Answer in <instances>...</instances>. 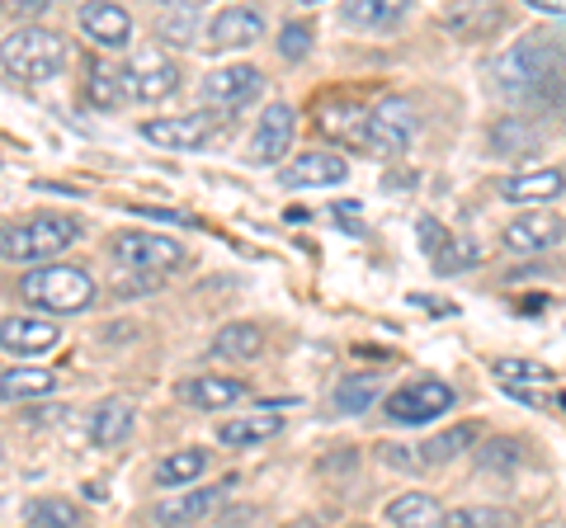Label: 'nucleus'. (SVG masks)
I'll return each mask as SVG.
<instances>
[{
  "label": "nucleus",
  "instance_id": "f257e3e1",
  "mask_svg": "<svg viewBox=\"0 0 566 528\" xmlns=\"http://www.w3.org/2000/svg\"><path fill=\"white\" fill-rule=\"evenodd\" d=\"M566 81V52L553 39H524L491 62L495 95L510 104H543Z\"/></svg>",
  "mask_w": 566,
  "mask_h": 528
},
{
  "label": "nucleus",
  "instance_id": "f03ea898",
  "mask_svg": "<svg viewBox=\"0 0 566 528\" xmlns=\"http://www.w3.org/2000/svg\"><path fill=\"white\" fill-rule=\"evenodd\" d=\"M81 241V222L66 213H39L0 226V260L10 264H57L66 245Z\"/></svg>",
  "mask_w": 566,
  "mask_h": 528
},
{
  "label": "nucleus",
  "instance_id": "7ed1b4c3",
  "mask_svg": "<svg viewBox=\"0 0 566 528\" xmlns=\"http://www.w3.org/2000/svg\"><path fill=\"white\" fill-rule=\"evenodd\" d=\"M66 39L57 29H43V24H20L0 43V66L14 76V81H29V85H48L66 72Z\"/></svg>",
  "mask_w": 566,
  "mask_h": 528
},
{
  "label": "nucleus",
  "instance_id": "20e7f679",
  "mask_svg": "<svg viewBox=\"0 0 566 528\" xmlns=\"http://www.w3.org/2000/svg\"><path fill=\"white\" fill-rule=\"evenodd\" d=\"M20 297L48 316H76L95 303V278L81 264H39L20 278Z\"/></svg>",
  "mask_w": 566,
  "mask_h": 528
},
{
  "label": "nucleus",
  "instance_id": "39448f33",
  "mask_svg": "<svg viewBox=\"0 0 566 528\" xmlns=\"http://www.w3.org/2000/svg\"><path fill=\"white\" fill-rule=\"evenodd\" d=\"M420 133V114L411 99H382L364 114V128H359V147L382 156V161H397V156L411 151Z\"/></svg>",
  "mask_w": 566,
  "mask_h": 528
},
{
  "label": "nucleus",
  "instance_id": "423d86ee",
  "mask_svg": "<svg viewBox=\"0 0 566 528\" xmlns=\"http://www.w3.org/2000/svg\"><path fill=\"white\" fill-rule=\"evenodd\" d=\"M453 401H458V392L449 382L416 378V382H401L397 392L382 401V415H387V425L416 430V425H430V420H444L453 411Z\"/></svg>",
  "mask_w": 566,
  "mask_h": 528
},
{
  "label": "nucleus",
  "instance_id": "0eeeda50",
  "mask_svg": "<svg viewBox=\"0 0 566 528\" xmlns=\"http://www.w3.org/2000/svg\"><path fill=\"white\" fill-rule=\"evenodd\" d=\"M109 255L133 274H170L189 260L185 241L161 236V232H118L109 241Z\"/></svg>",
  "mask_w": 566,
  "mask_h": 528
},
{
  "label": "nucleus",
  "instance_id": "6e6552de",
  "mask_svg": "<svg viewBox=\"0 0 566 528\" xmlns=\"http://www.w3.org/2000/svg\"><path fill=\"white\" fill-rule=\"evenodd\" d=\"M118 76H123V95L137 99V104H161V99H170L175 91H180V66H175L166 52H156V47L137 52Z\"/></svg>",
  "mask_w": 566,
  "mask_h": 528
},
{
  "label": "nucleus",
  "instance_id": "1a4fd4ad",
  "mask_svg": "<svg viewBox=\"0 0 566 528\" xmlns=\"http://www.w3.org/2000/svg\"><path fill=\"white\" fill-rule=\"evenodd\" d=\"M416 236H420V251L430 255V264H434V274H463V270H472L476 260H482V245L476 241H468V236H458V232H449L444 222H434V218H420L416 222Z\"/></svg>",
  "mask_w": 566,
  "mask_h": 528
},
{
  "label": "nucleus",
  "instance_id": "9d476101",
  "mask_svg": "<svg viewBox=\"0 0 566 528\" xmlns=\"http://www.w3.org/2000/svg\"><path fill=\"white\" fill-rule=\"evenodd\" d=\"M293 133H297V114L289 109V104H270V109L260 114L251 142H245V161L251 166H279L283 156H289L293 147Z\"/></svg>",
  "mask_w": 566,
  "mask_h": 528
},
{
  "label": "nucleus",
  "instance_id": "9b49d317",
  "mask_svg": "<svg viewBox=\"0 0 566 528\" xmlns=\"http://www.w3.org/2000/svg\"><path fill=\"white\" fill-rule=\"evenodd\" d=\"M62 345V326L48 316H6L0 321V355L10 359H43Z\"/></svg>",
  "mask_w": 566,
  "mask_h": 528
},
{
  "label": "nucleus",
  "instance_id": "f8f14e48",
  "mask_svg": "<svg viewBox=\"0 0 566 528\" xmlns=\"http://www.w3.org/2000/svg\"><path fill=\"white\" fill-rule=\"evenodd\" d=\"M264 95V72L251 62H237V66H218V72L203 76V99L218 104V109H241Z\"/></svg>",
  "mask_w": 566,
  "mask_h": 528
},
{
  "label": "nucleus",
  "instance_id": "ddd939ff",
  "mask_svg": "<svg viewBox=\"0 0 566 528\" xmlns=\"http://www.w3.org/2000/svg\"><path fill=\"white\" fill-rule=\"evenodd\" d=\"M142 137L151 147H170V151H203L212 142V118L208 114H175V118H147Z\"/></svg>",
  "mask_w": 566,
  "mask_h": 528
},
{
  "label": "nucleus",
  "instance_id": "4468645a",
  "mask_svg": "<svg viewBox=\"0 0 566 528\" xmlns=\"http://www.w3.org/2000/svg\"><path fill=\"white\" fill-rule=\"evenodd\" d=\"M237 486V477H227V482H218V486H193V490H185V496H166L161 505L151 509V519L161 524V528H185V524H199V519H208L212 509L222 505V496Z\"/></svg>",
  "mask_w": 566,
  "mask_h": 528
},
{
  "label": "nucleus",
  "instance_id": "2eb2a0df",
  "mask_svg": "<svg viewBox=\"0 0 566 528\" xmlns=\"http://www.w3.org/2000/svg\"><path fill=\"white\" fill-rule=\"evenodd\" d=\"M264 39V14L251 6H222L208 20V47L212 52H232V47H251Z\"/></svg>",
  "mask_w": 566,
  "mask_h": 528
},
{
  "label": "nucleus",
  "instance_id": "dca6fc26",
  "mask_svg": "<svg viewBox=\"0 0 566 528\" xmlns=\"http://www.w3.org/2000/svg\"><path fill=\"white\" fill-rule=\"evenodd\" d=\"M175 397L193 411H227L245 401V382L241 378H222V373H199V378H185L175 387Z\"/></svg>",
  "mask_w": 566,
  "mask_h": 528
},
{
  "label": "nucleus",
  "instance_id": "f3484780",
  "mask_svg": "<svg viewBox=\"0 0 566 528\" xmlns=\"http://www.w3.org/2000/svg\"><path fill=\"white\" fill-rule=\"evenodd\" d=\"M566 236V222L557 213H547V208H538V213H524L505 226V251L515 255H534V251H547V245H557Z\"/></svg>",
  "mask_w": 566,
  "mask_h": 528
},
{
  "label": "nucleus",
  "instance_id": "a211bd4d",
  "mask_svg": "<svg viewBox=\"0 0 566 528\" xmlns=\"http://www.w3.org/2000/svg\"><path fill=\"white\" fill-rule=\"evenodd\" d=\"M491 373L501 378L505 392H515V397H524V401H543V397H547V387L557 382V373H553L547 363H538V359H520V355L495 359V363H491Z\"/></svg>",
  "mask_w": 566,
  "mask_h": 528
},
{
  "label": "nucleus",
  "instance_id": "6ab92c4d",
  "mask_svg": "<svg viewBox=\"0 0 566 528\" xmlns=\"http://www.w3.org/2000/svg\"><path fill=\"white\" fill-rule=\"evenodd\" d=\"M279 180L289 184V189H307V184L331 189V184H345L349 180V166L335 151H307V156H293V161L279 170Z\"/></svg>",
  "mask_w": 566,
  "mask_h": 528
},
{
  "label": "nucleus",
  "instance_id": "aec40b11",
  "mask_svg": "<svg viewBox=\"0 0 566 528\" xmlns=\"http://www.w3.org/2000/svg\"><path fill=\"white\" fill-rule=\"evenodd\" d=\"M76 20H81V29L91 33L99 47H109V52L133 43V14L123 6H81Z\"/></svg>",
  "mask_w": 566,
  "mask_h": 528
},
{
  "label": "nucleus",
  "instance_id": "412c9836",
  "mask_svg": "<svg viewBox=\"0 0 566 528\" xmlns=\"http://www.w3.org/2000/svg\"><path fill=\"white\" fill-rule=\"evenodd\" d=\"M133 425H137L133 401L109 397V401H99V406L91 411V425H85V434H91V444H95V448H118L123 439L133 434Z\"/></svg>",
  "mask_w": 566,
  "mask_h": 528
},
{
  "label": "nucleus",
  "instance_id": "4be33fe9",
  "mask_svg": "<svg viewBox=\"0 0 566 528\" xmlns=\"http://www.w3.org/2000/svg\"><path fill=\"white\" fill-rule=\"evenodd\" d=\"M562 193H566V170L562 166L528 170V175H515V180L501 184V199L505 203H557Z\"/></svg>",
  "mask_w": 566,
  "mask_h": 528
},
{
  "label": "nucleus",
  "instance_id": "5701e85b",
  "mask_svg": "<svg viewBox=\"0 0 566 528\" xmlns=\"http://www.w3.org/2000/svg\"><path fill=\"white\" fill-rule=\"evenodd\" d=\"M486 147L491 156H534L543 147V128L534 118H495L491 133H486Z\"/></svg>",
  "mask_w": 566,
  "mask_h": 528
},
{
  "label": "nucleus",
  "instance_id": "b1692460",
  "mask_svg": "<svg viewBox=\"0 0 566 528\" xmlns=\"http://www.w3.org/2000/svg\"><path fill=\"white\" fill-rule=\"evenodd\" d=\"M283 434V411L279 406H264V411H251L241 420H222L218 425V439L227 448H251V444H264V439Z\"/></svg>",
  "mask_w": 566,
  "mask_h": 528
},
{
  "label": "nucleus",
  "instance_id": "393cba45",
  "mask_svg": "<svg viewBox=\"0 0 566 528\" xmlns=\"http://www.w3.org/2000/svg\"><path fill=\"white\" fill-rule=\"evenodd\" d=\"M208 355L222 359V363H251V359L264 355V330L251 326V321H232V326H222L218 336H212Z\"/></svg>",
  "mask_w": 566,
  "mask_h": 528
},
{
  "label": "nucleus",
  "instance_id": "a878e982",
  "mask_svg": "<svg viewBox=\"0 0 566 528\" xmlns=\"http://www.w3.org/2000/svg\"><path fill=\"white\" fill-rule=\"evenodd\" d=\"M57 392V373L48 368H33V363H20L10 373H0V401H39V397H52Z\"/></svg>",
  "mask_w": 566,
  "mask_h": 528
},
{
  "label": "nucleus",
  "instance_id": "bb28decb",
  "mask_svg": "<svg viewBox=\"0 0 566 528\" xmlns=\"http://www.w3.org/2000/svg\"><path fill=\"white\" fill-rule=\"evenodd\" d=\"M387 524L392 528H444V509H439L434 496L411 490V496H397L387 505Z\"/></svg>",
  "mask_w": 566,
  "mask_h": 528
},
{
  "label": "nucleus",
  "instance_id": "cd10ccee",
  "mask_svg": "<svg viewBox=\"0 0 566 528\" xmlns=\"http://www.w3.org/2000/svg\"><path fill=\"white\" fill-rule=\"evenodd\" d=\"M476 439H482V430H476V425L439 430L434 439H424V444H420V467H434V463H453V457H468Z\"/></svg>",
  "mask_w": 566,
  "mask_h": 528
},
{
  "label": "nucleus",
  "instance_id": "c85d7f7f",
  "mask_svg": "<svg viewBox=\"0 0 566 528\" xmlns=\"http://www.w3.org/2000/svg\"><path fill=\"white\" fill-rule=\"evenodd\" d=\"M29 528H91V519L81 515V505H71L66 496H39L24 509Z\"/></svg>",
  "mask_w": 566,
  "mask_h": 528
},
{
  "label": "nucleus",
  "instance_id": "c756f323",
  "mask_svg": "<svg viewBox=\"0 0 566 528\" xmlns=\"http://www.w3.org/2000/svg\"><path fill=\"white\" fill-rule=\"evenodd\" d=\"M208 472V448H180L156 463V482L161 486H185V482H199Z\"/></svg>",
  "mask_w": 566,
  "mask_h": 528
},
{
  "label": "nucleus",
  "instance_id": "7c9ffc66",
  "mask_svg": "<svg viewBox=\"0 0 566 528\" xmlns=\"http://www.w3.org/2000/svg\"><path fill=\"white\" fill-rule=\"evenodd\" d=\"M378 392H382L378 373H354V378H345L340 387H335V406H340L345 415H364L378 401Z\"/></svg>",
  "mask_w": 566,
  "mask_h": 528
},
{
  "label": "nucleus",
  "instance_id": "2f4dec72",
  "mask_svg": "<svg viewBox=\"0 0 566 528\" xmlns=\"http://www.w3.org/2000/svg\"><path fill=\"white\" fill-rule=\"evenodd\" d=\"M401 14L406 10L397 0H349V6H340V20L354 29H382V24H397Z\"/></svg>",
  "mask_w": 566,
  "mask_h": 528
},
{
  "label": "nucleus",
  "instance_id": "473e14b6",
  "mask_svg": "<svg viewBox=\"0 0 566 528\" xmlns=\"http://www.w3.org/2000/svg\"><path fill=\"white\" fill-rule=\"evenodd\" d=\"M444 528H520V519L495 505H463V509H449Z\"/></svg>",
  "mask_w": 566,
  "mask_h": 528
},
{
  "label": "nucleus",
  "instance_id": "72a5a7b5",
  "mask_svg": "<svg viewBox=\"0 0 566 528\" xmlns=\"http://www.w3.org/2000/svg\"><path fill=\"white\" fill-rule=\"evenodd\" d=\"M520 453L524 444L520 439H491V444L476 453V472H491V477H505V472L520 467Z\"/></svg>",
  "mask_w": 566,
  "mask_h": 528
},
{
  "label": "nucleus",
  "instance_id": "f704fd0d",
  "mask_svg": "<svg viewBox=\"0 0 566 528\" xmlns=\"http://www.w3.org/2000/svg\"><path fill=\"white\" fill-rule=\"evenodd\" d=\"M85 95H91V104H99V109H118L123 99V76L114 72V66H91V85H85Z\"/></svg>",
  "mask_w": 566,
  "mask_h": 528
},
{
  "label": "nucleus",
  "instance_id": "c9c22d12",
  "mask_svg": "<svg viewBox=\"0 0 566 528\" xmlns=\"http://www.w3.org/2000/svg\"><path fill=\"white\" fill-rule=\"evenodd\" d=\"M312 52V24L307 20H289L279 29V57L283 62H303Z\"/></svg>",
  "mask_w": 566,
  "mask_h": 528
},
{
  "label": "nucleus",
  "instance_id": "e433bc0d",
  "mask_svg": "<svg viewBox=\"0 0 566 528\" xmlns=\"http://www.w3.org/2000/svg\"><path fill=\"white\" fill-rule=\"evenodd\" d=\"M193 24H199V10H193V6L170 10V14H161V39H170V43H193Z\"/></svg>",
  "mask_w": 566,
  "mask_h": 528
},
{
  "label": "nucleus",
  "instance_id": "4c0bfd02",
  "mask_svg": "<svg viewBox=\"0 0 566 528\" xmlns=\"http://www.w3.org/2000/svg\"><path fill=\"white\" fill-rule=\"evenodd\" d=\"M378 453H382V463H387V467H401V472H416V467H420V457H416L411 448L387 444V448H378Z\"/></svg>",
  "mask_w": 566,
  "mask_h": 528
},
{
  "label": "nucleus",
  "instance_id": "58836bf2",
  "mask_svg": "<svg viewBox=\"0 0 566 528\" xmlns=\"http://www.w3.org/2000/svg\"><path fill=\"white\" fill-rule=\"evenodd\" d=\"M538 14H566V0H528Z\"/></svg>",
  "mask_w": 566,
  "mask_h": 528
},
{
  "label": "nucleus",
  "instance_id": "ea45409f",
  "mask_svg": "<svg viewBox=\"0 0 566 528\" xmlns=\"http://www.w3.org/2000/svg\"><path fill=\"white\" fill-rule=\"evenodd\" d=\"M354 528H368V524H354Z\"/></svg>",
  "mask_w": 566,
  "mask_h": 528
}]
</instances>
